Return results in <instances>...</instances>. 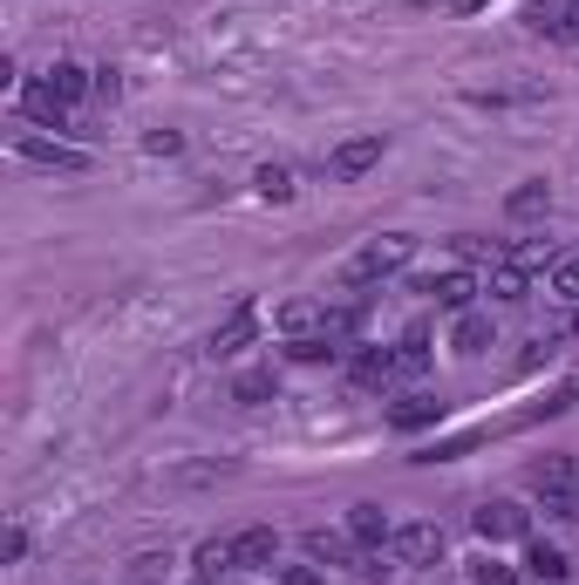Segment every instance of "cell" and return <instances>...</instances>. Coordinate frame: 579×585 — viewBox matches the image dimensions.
<instances>
[{
	"label": "cell",
	"mask_w": 579,
	"mask_h": 585,
	"mask_svg": "<svg viewBox=\"0 0 579 585\" xmlns=\"http://www.w3.org/2000/svg\"><path fill=\"white\" fill-rule=\"evenodd\" d=\"M409 259H416V239H409V231H389V239L362 246L355 259L341 266V286H375V280H389V272H403Z\"/></svg>",
	"instance_id": "obj_1"
},
{
	"label": "cell",
	"mask_w": 579,
	"mask_h": 585,
	"mask_svg": "<svg viewBox=\"0 0 579 585\" xmlns=\"http://www.w3.org/2000/svg\"><path fill=\"white\" fill-rule=\"evenodd\" d=\"M389 552H396V565H409V572H430V565H443V524H403L396 538H389Z\"/></svg>",
	"instance_id": "obj_2"
},
{
	"label": "cell",
	"mask_w": 579,
	"mask_h": 585,
	"mask_svg": "<svg viewBox=\"0 0 579 585\" xmlns=\"http://www.w3.org/2000/svg\"><path fill=\"white\" fill-rule=\"evenodd\" d=\"M382 150H389V137H382V130H368V137H347V143H334L328 150V177H368L375 164H382Z\"/></svg>",
	"instance_id": "obj_3"
},
{
	"label": "cell",
	"mask_w": 579,
	"mask_h": 585,
	"mask_svg": "<svg viewBox=\"0 0 579 585\" xmlns=\"http://www.w3.org/2000/svg\"><path fill=\"white\" fill-rule=\"evenodd\" d=\"M14 158L34 164V171H62V177H83L89 171V150H75V143H49V137H21L14 143Z\"/></svg>",
	"instance_id": "obj_4"
},
{
	"label": "cell",
	"mask_w": 579,
	"mask_h": 585,
	"mask_svg": "<svg viewBox=\"0 0 579 585\" xmlns=\"http://www.w3.org/2000/svg\"><path fill=\"white\" fill-rule=\"evenodd\" d=\"M253 334H259V306H253V300H239V306H232V314L212 327L205 355H212V361H225V355H239V347H253Z\"/></svg>",
	"instance_id": "obj_5"
},
{
	"label": "cell",
	"mask_w": 579,
	"mask_h": 585,
	"mask_svg": "<svg viewBox=\"0 0 579 585\" xmlns=\"http://www.w3.org/2000/svg\"><path fill=\"white\" fill-rule=\"evenodd\" d=\"M525 21H532V34H546V42H579V0H532L525 8Z\"/></svg>",
	"instance_id": "obj_6"
},
{
	"label": "cell",
	"mask_w": 579,
	"mask_h": 585,
	"mask_svg": "<svg viewBox=\"0 0 579 585\" xmlns=\"http://www.w3.org/2000/svg\"><path fill=\"white\" fill-rule=\"evenodd\" d=\"M478 538L484 544H512V538H525L532 531V511H518V503H505V497H497V503H478Z\"/></svg>",
	"instance_id": "obj_7"
},
{
	"label": "cell",
	"mask_w": 579,
	"mask_h": 585,
	"mask_svg": "<svg viewBox=\"0 0 579 585\" xmlns=\"http://www.w3.org/2000/svg\"><path fill=\"white\" fill-rule=\"evenodd\" d=\"M274 559H280V538L266 531V524H253V531L232 538V565H239V572H266Z\"/></svg>",
	"instance_id": "obj_8"
},
{
	"label": "cell",
	"mask_w": 579,
	"mask_h": 585,
	"mask_svg": "<svg viewBox=\"0 0 579 585\" xmlns=\"http://www.w3.org/2000/svg\"><path fill=\"white\" fill-rule=\"evenodd\" d=\"M532 484L546 490L553 511H566V518H572V463H566V456H546V463L532 470Z\"/></svg>",
	"instance_id": "obj_9"
},
{
	"label": "cell",
	"mask_w": 579,
	"mask_h": 585,
	"mask_svg": "<svg viewBox=\"0 0 579 585\" xmlns=\"http://www.w3.org/2000/svg\"><path fill=\"white\" fill-rule=\"evenodd\" d=\"M505 212H512L518 225H525V218H546V212H553V184H546V177H525L512 198H505Z\"/></svg>",
	"instance_id": "obj_10"
},
{
	"label": "cell",
	"mask_w": 579,
	"mask_h": 585,
	"mask_svg": "<svg viewBox=\"0 0 579 585\" xmlns=\"http://www.w3.org/2000/svg\"><path fill=\"white\" fill-rule=\"evenodd\" d=\"M422 293H430L437 306H450V314H471V300H478V280H471V272H450V280H430Z\"/></svg>",
	"instance_id": "obj_11"
},
{
	"label": "cell",
	"mask_w": 579,
	"mask_h": 585,
	"mask_svg": "<svg viewBox=\"0 0 579 585\" xmlns=\"http://www.w3.org/2000/svg\"><path fill=\"white\" fill-rule=\"evenodd\" d=\"M484 293L512 306V300H525V293H532V272H525V266H512V259H497V266H491V280H484Z\"/></svg>",
	"instance_id": "obj_12"
},
{
	"label": "cell",
	"mask_w": 579,
	"mask_h": 585,
	"mask_svg": "<svg viewBox=\"0 0 579 585\" xmlns=\"http://www.w3.org/2000/svg\"><path fill=\"white\" fill-rule=\"evenodd\" d=\"M525 572H532L538 585H566V578H572V565H566L559 544H532V552H525Z\"/></svg>",
	"instance_id": "obj_13"
},
{
	"label": "cell",
	"mask_w": 579,
	"mask_h": 585,
	"mask_svg": "<svg viewBox=\"0 0 579 585\" xmlns=\"http://www.w3.org/2000/svg\"><path fill=\"white\" fill-rule=\"evenodd\" d=\"M49 89H55L62 102H83V96L96 89V75H89L83 62H55V68H49Z\"/></svg>",
	"instance_id": "obj_14"
},
{
	"label": "cell",
	"mask_w": 579,
	"mask_h": 585,
	"mask_svg": "<svg viewBox=\"0 0 579 585\" xmlns=\"http://www.w3.org/2000/svg\"><path fill=\"white\" fill-rule=\"evenodd\" d=\"M21 109L34 116V123H55V130H68V102H62V96H55L49 83H34V89L21 96Z\"/></svg>",
	"instance_id": "obj_15"
},
{
	"label": "cell",
	"mask_w": 579,
	"mask_h": 585,
	"mask_svg": "<svg viewBox=\"0 0 579 585\" xmlns=\"http://www.w3.org/2000/svg\"><path fill=\"white\" fill-rule=\"evenodd\" d=\"M347 538H355V544H382L396 531H389V518H382V503H355V511H347Z\"/></svg>",
	"instance_id": "obj_16"
},
{
	"label": "cell",
	"mask_w": 579,
	"mask_h": 585,
	"mask_svg": "<svg viewBox=\"0 0 579 585\" xmlns=\"http://www.w3.org/2000/svg\"><path fill=\"white\" fill-rule=\"evenodd\" d=\"M355 381L362 388H389L396 381V347H368V355H355Z\"/></svg>",
	"instance_id": "obj_17"
},
{
	"label": "cell",
	"mask_w": 579,
	"mask_h": 585,
	"mask_svg": "<svg viewBox=\"0 0 579 585\" xmlns=\"http://www.w3.org/2000/svg\"><path fill=\"white\" fill-rule=\"evenodd\" d=\"M450 347H457V355H484V347H491V321L484 314H457Z\"/></svg>",
	"instance_id": "obj_18"
},
{
	"label": "cell",
	"mask_w": 579,
	"mask_h": 585,
	"mask_svg": "<svg viewBox=\"0 0 579 585\" xmlns=\"http://www.w3.org/2000/svg\"><path fill=\"white\" fill-rule=\"evenodd\" d=\"M422 368H430V334L409 327V334H403V347H396V375H422Z\"/></svg>",
	"instance_id": "obj_19"
},
{
	"label": "cell",
	"mask_w": 579,
	"mask_h": 585,
	"mask_svg": "<svg viewBox=\"0 0 579 585\" xmlns=\"http://www.w3.org/2000/svg\"><path fill=\"white\" fill-rule=\"evenodd\" d=\"M437 415H443V402H437V396H409V402H396V409H389V422H396V429H422V422H437Z\"/></svg>",
	"instance_id": "obj_20"
},
{
	"label": "cell",
	"mask_w": 579,
	"mask_h": 585,
	"mask_svg": "<svg viewBox=\"0 0 579 585\" xmlns=\"http://www.w3.org/2000/svg\"><path fill=\"white\" fill-rule=\"evenodd\" d=\"M253 184H259V198H266V205H287V198H293V171H287V164H259Z\"/></svg>",
	"instance_id": "obj_21"
},
{
	"label": "cell",
	"mask_w": 579,
	"mask_h": 585,
	"mask_svg": "<svg viewBox=\"0 0 579 585\" xmlns=\"http://www.w3.org/2000/svg\"><path fill=\"white\" fill-rule=\"evenodd\" d=\"M307 552H314L321 565H355V544H347V538H328V531L307 538ZM355 572H362V565H355Z\"/></svg>",
	"instance_id": "obj_22"
},
{
	"label": "cell",
	"mask_w": 579,
	"mask_h": 585,
	"mask_svg": "<svg viewBox=\"0 0 579 585\" xmlns=\"http://www.w3.org/2000/svg\"><path fill=\"white\" fill-rule=\"evenodd\" d=\"M505 259H512V266H525V272H538V266L553 272V266H559V246H546V239H532V246H518V252H505Z\"/></svg>",
	"instance_id": "obj_23"
},
{
	"label": "cell",
	"mask_w": 579,
	"mask_h": 585,
	"mask_svg": "<svg viewBox=\"0 0 579 585\" xmlns=\"http://www.w3.org/2000/svg\"><path fill=\"white\" fill-rule=\"evenodd\" d=\"M553 293L579 306V252H559V266H553Z\"/></svg>",
	"instance_id": "obj_24"
},
{
	"label": "cell",
	"mask_w": 579,
	"mask_h": 585,
	"mask_svg": "<svg viewBox=\"0 0 579 585\" xmlns=\"http://www.w3.org/2000/svg\"><path fill=\"white\" fill-rule=\"evenodd\" d=\"M328 314H321V306H307V300H293V306H280V327L287 334H307V327H321Z\"/></svg>",
	"instance_id": "obj_25"
},
{
	"label": "cell",
	"mask_w": 579,
	"mask_h": 585,
	"mask_svg": "<svg viewBox=\"0 0 579 585\" xmlns=\"http://www.w3.org/2000/svg\"><path fill=\"white\" fill-rule=\"evenodd\" d=\"M355 327H362V306H334V314H328V321H321V334H328V340H334V347H341V340H347V334H355Z\"/></svg>",
	"instance_id": "obj_26"
},
{
	"label": "cell",
	"mask_w": 579,
	"mask_h": 585,
	"mask_svg": "<svg viewBox=\"0 0 579 585\" xmlns=\"http://www.w3.org/2000/svg\"><path fill=\"white\" fill-rule=\"evenodd\" d=\"M471 585H518V572L497 565V559H478V565H471Z\"/></svg>",
	"instance_id": "obj_27"
},
{
	"label": "cell",
	"mask_w": 579,
	"mask_h": 585,
	"mask_svg": "<svg viewBox=\"0 0 579 585\" xmlns=\"http://www.w3.org/2000/svg\"><path fill=\"white\" fill-rule=\"evenodd\" d=\"M158 578H164V559H158V552L130 559V585H158Z\"/></svg>",
	"instance_id": "obj_28"
},
{
	"label": "cell",
	"mask_w": 579,
	"mask_h": 585,
	"mask_svg": "<svg viewBox=\"0 0 579 585\" xmlns=\"http://www.w3.org/2000/svg\"><path fill=\"white\" fill-rule=\"evenodd\" d=\"M218 565H232V544H199V572L212 578Z\"/></svg>",
	"instance_id": "obj_29"
},
{
	"label": "cell",
	"mask_w": 579,
	"mask_h": 585,
	"mask_svg": "<svg viewBox=\"0 0 579 585\" xmlns=\"http://www.w3.org/2000/svg\"><path fill=\"white\" fill-rule=\"evenodd\" d=\"M259 396H274V375H246L239 381V402H259Z\"/></svg>",
	"instance_id": "obj_30"
},
{
	"label": "cell",
	"mask_w": 579,
	"mask_h": 585,
	"mask_svg": "<svg viewBox=\"0 0 579 585\" xmlns=\"http://www.w3.org/2000/svg\"><path fill=\"white\" fill-rule=\"evenodd\" d=\"M450 8H457V14H478V8H491V0H450Z\"/></svg>",
	"instance_id": "obj_31"
},
{
	"label": "cell",
	"mask_w": 579,
	"mask_h": 585,
	"mask_svg": "<svg viewBox=\"0 0 579 585\" xmlns=\"http://www.w3.org/2000/svg\"><path fill=\"white\" fill-rule=\"evenodd\" d=\"M572 518H579V484H572Z\"/></svg>",
	"instance_id": "obj_32"
},
{
	"label": "cell",
	"mask_w": 579,
	"mask_h": 585,
	"mask_svg": "<svg viewBox=\"0 0 579 585\" xmlns=\"http://www.w3.org/2000/svg\"><path fill=\"white\" fill-rule=\"evenodd\" d=\"M199 585H212V578H199Z\"/></svg>",
	"instance_id": "obj_33"
}]
</instances>
